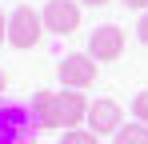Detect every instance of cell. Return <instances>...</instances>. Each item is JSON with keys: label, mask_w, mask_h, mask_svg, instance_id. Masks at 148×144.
Instances as JSON below:
<instances>
[{"label": "cell", "mask_w": 148, "mask_h": 144, "mask_svg": "<svg viewBox=\"0 0 148 144\" xmlns=\"http://www.w3.org/2000/svg\"><path fill=\"white\" fill-rule=\"evenodd\" d=\"M96 76H100V64L88 56V52H72V56H64L60 60V84L64 88H92L96 84Z\"/></svg>", "instance_id": "4"}, {"label": "cell", "mask_w": 148, "mask_h": 144, "mask_svg": "<svg viewBox=\"0 0 148 144\" xmlns=\"http://www.w3.org/2000/svg\"><path fill=\"white\" fill-rule=\"evenodd\" d=\"M44 16L36 12V8H28V4H20V8H12L8 12V44L20 48V52H28V48H36L40 40H44Z\"/></svg>", "instance_id": "2"}, {"label": "cell", "mask_w": 148, "mask_h": 144, "mask_svg": "<svg viewBox=\"0 0 148 144\" xmlns=\"http://www.w3.org/2000/svg\"><path fill=\"white\" fill-rule=\"evenodd\" d=\"M80 4H88V8H104V4H112V0H80Z\"/></svg>", "instance_id": "15"}, {"label": "cell", "mask_w": 148, "mask_h": 144, "mask_svg": "<svg viewBox=\"0 0 148 144\" xmlns=\"http://www.w3.org/2000/svg\"><path fill=\"white\" fill-rule=\"evenodd\" d=\"M132 116L140 120V124H148V88L132 96Z\"/></svg>", "instance_id": "11"}, {"label": "cell", "mask_w": 148, "mask_h": 144, "mask_svg": "<svg viewBox=\"0 0 148 144\" xmlns=\"http://www.w3.org/2000/svg\"><path fill=\"white\" fill-rule=\"evenodd\" d=\"M0 44H8V16L0 12Z\"/></svg>", "instance_id": "14"}, {"label": "cell", "mask_w": 148, "mask_h": 144, "mask_svg": "<svg viewBox=\"0 0 148 144\" xmlns=\"http://www.w3.org/2000/svg\"><path fill=\"white\" fill-rule=\"evenodd\" d=\"M36 116L24 104H12V100H0V144H32L36 136Z\"/></svg>", "instance_id": "1"}, {"label": "cell", "mask_w": 148, "mask_h": 144, "mask_svg": "<svg viewBox=\"0 0 148 144\" xmlns=\"http://www.w3.org/2000/svg\"><path fill=\"white\" fill-rule=\"evenodd\" d=\"M44 16V28L56 32V36H72L76 24H80V0H48L40 8Z\"/></svg>", "instance_id": "5"}, {"label": "cell", "mask_w": 148, "mask_h": 144, "mask_svg": "<svg viewBox=\"0 0 148 144\" xmlns=\"http://www.w3.org/2000/svg\"><path fill=\"white\" fill-rule=\"evenodd\" d=\"M112 144H148V124H140V120L120 124V132L112 136Z\"/></svg>", "instance_id": "9"}, {"label": "cell", "mask_w": 148, "mask_h": 144, "mask_svg": "<svg viewBox=\"0 0 148 144\" xmlns=\"http://www.w3.org/2000/svg\"><path fill=\"white\" fill-rule=\"evenodd\" d=\"M136 36H140V44H148V12H140V20H136Z\"/></svg>", "instance_id": "12"}, {"label": "cell", "mask_w": 148, "mask_h": 144, "mask_svg": "<svg viewBox=\"0 0 148 144\" xmlns=\"http://www.w3.org/2000/svg\"><path fill=\"white\" fill-rule=\"evenodd\" d=\"M28 108H32V116H36L40 128H60V104H56V92H48V88L32 92Z\"/></svg>", "instance_id": "8"}, {"label": "cell", "mask_w": 148, "mask_h": 144, "mask_svg": "<svg viewBox=\"0 0 148 144\" xmlns=\"http://www.w3.org/2000/svg\"><path fill=\"white\" fill-rule=\"evenodd\" d=\"M56 104H60V128H80L88 120V96L80 88H60Z\"/></svg>", "instance_id": "7"}, {"label": "cell", "mask_w": 148, "mask_h": 144, "mask_svg": "<svg viewBox=\"0 0 148 144\" xmlns=\"http://www.w3.org/2000/svg\"><path fill=\"white\" fill-rule=\"evenodd\" d=\"M4 88H8V72L0 68V96H4Z\"/></svg>", "instance_id": "16"}, {"label": "cell", "mask_w": 148, "mask_h": 144, "mask_svg": "<svg viewBox=\"0 0 148 144\" xmlns=\"http://www.w3.org/2000/svg\"><path fill=\"white\" fill-rule=\"evenodd\" d=\"M60 144H100V136L92 132V128H64Z\"/></svg>", "instance_id": "10"}, {"label": "cell", "mask_w": 148, "mask_h": 144, "mask_svg": "<svg viewBox=\"0 0 148 144\" xmlns=\"http://www.w3.org/2000/svg\"><path fill=\"white\" fill-rule=\"evenodd\" d=\"M124 28L120 24H100L92 28V40H88V56L96 60V64H112V60H120L124 56Z\"/></svg>", "instance_id": "3"}, {"label": "cell", "mask_w": 148, "mask_h": 144, "mask_svg": "<svg viewBox=\"0 0 148 144\" xmlns=\"http://www.w3.org/2000/svg\"><path fill=\"white\" fill-rule=\"evenodd\" d=\"M124 8H132V12H148V0H120Z\"/></svg>", "instance_id": "13"}, {"label": "cell", "mask_w": 148, "mask_h": 144, "mask_svg": "<svg viewBox=\"0 0 148 144\" xmlns=\"http://www.w3.org/2000/svg\"><path fill=\"white\" fill-rule=\"evenodd\" d=\"M84 124H88L96 136H116V132H120V124H124V108L116 104V100H108V96H104V100H92V104H88V120H84Z\"/></svg>", "instance_id": "6"}]
</instances>
